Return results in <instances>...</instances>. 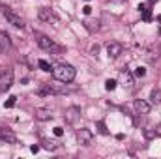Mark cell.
Returning a JSON list of instances; mask_svg holds the SVG:
<instances>
[{"label": "cell", "instance_id": "obj_1", "mask_svg": "<svg viewBox=\"0 0 161 159\" xmlns=\"http://www.w3.org/2000/svg\"><path fill=\"white\" fill-rule=\"evenodd\" d=\"M34 38H36V43L40 45L41 49L47 51V52H51V54H62V52H64V47H62V45L54 43L49 36H45V34H41V32H36V30H34Z\"/></svg>", "mask_w": 161, "mask_h": 159}, {"label": "cell", "instance_id": "obj_2", "mask_svg": "<svg viewBox=\"0 0 161 159\" xmlns=\"http://www.w3.org/2000/svg\"><path fill=\"white\" fill-rule=\"evenodd\" d=\"M75 75H77V71H75V68L69 66V64H58V66L53 69V77L56 80H60V82H64V84L71 82V80L75 79Z\"/></svg>", "mask_w": 161, "mask_h": 159}, {"label": "cell", "instance_id": "obj_3", "mask_svg": "<svg viewBox=\"0 0 161 159\" xmlns=\"http://www.w3.org/2000/svg\"><path fill=\"white\" fill-rule=\"evenodd\" d=\"M0 11H2V15L8 19V23H9L11 26H15V28H25V21L21 19V15H17L15 11H11L8 6H2V4H0Z\"/></svg>", "mask_w": 161, "mask_h": 159}, {"label": "cell", "instance_id": "obj_4", "mask_svg": "<svg viewBox=\"0 0 161 159\" xmlns=\"http://www.w3.org/2000/svg\"><path fill=\"white\" fill-rule=\"evenodd\" d=\"M13 84V69L4 66L0 68V92H8Z\"/></svg>", "mask_w": 161, "mask_h": 159}, {"label": "cell", "instance_id": "obj_5", "mask_svg": "<svg viewBox=\"0 0 161 159\" xmlns=\"http://www.w3.org/2000/svg\"><path fill=\"white\" fill-rule=\"evenodd\" d=\"M92 139H94V133L88 127H80L79 131H77V140H79L82 146H88L92 142Z\"/></svg>", "mask_w": 161, "mask_h": 159}, {"label": "cell", "instance_id": "obj_6", "mask_svg": "<svg viewBox=\"0 0 161 159\" xmlns=\"http://www.w3.org/2000/svg\"><path fill=\"white\" fill-rule=\"evenodd\" d=\"M34 116H36V120H40V122H47V120L54 118V112L51 109H47V107H38L34 111Z\"/></svg>", "mask_w": 161, "mask_h": 159}, {"label": "cell", "instance_id": "obj_7", "mask_svg": "<svg viewBox=\"0 0 161 159\" xmlns=\"http://www.w3.org/2000/svg\"><path fill=\"white\" fill-rule=\"evenodd\" d=\"M80 116V109L79 107H68L66 109V112H64V118L68 123H75Z\"/></svg>", "mask_w": 161, "mask_h": 159}, {"label": "cell", "instance_id": "obj_8", "mask_svg": "<svg viewBox=\"0 0 161 159\" xmlns=\"http://www.w3.org/2000/svg\"><path fill=\"white\" fill-rule=\"evenodd\" d=\"M133 107H135V111H137L139 114H148V112H150V109H152V105H150L146 99H135Z\"/></svg>", "mask_w": 161, "mask_h": 159}, {"label": "cell", "instance_id": "obj_9", "mask_svg": "<svg viewBox=\"0 0 161 159\" xmlns=\"http://www.w3.org/2000/svg\"><path fill=\"white\" fill-rule=\"evenodd\" d=\"M122 51H124V47H122L120 43H116V41H113V43L107 45V52H109L111 58H118L122 54Z\"/></svg>", "mask_w": 161, "mask_h": 159}, {"label": "cell", "instance_id": "obj_10", "mask_svg": "<svg viewBox=\"0 0 161 159\" xmlns=\"http://www.w3.org/2000/svg\"><path fill=\"white\" fill-rule=\"evenodd\" d=\"M120 82L124 84V88H127V90H133V75L127 71V69H124L120 73Z\"/></svg>", "mask_w": 161, "mask_h": 159}, {"label": "cell", "instance_id": "obj_11", "mask_svg": "<svg viewBox=\"0 0 161 159\" xmlns=\"http://www.w3.org/2000/svg\"><path fill=\"white\" fill-rule=\"evenodd\" d=\"M38 17H40L41 21H45V23L56 21V19H54V15H53V11H51L49 8H40V9H38Z\"/></svg>", "mask_w": 161, "mask_h": 159}, {"label": "cell", "instance_id": "obj_12", "mask_svg": "<svg viewBox=\"0 0 161 159\" xmlns=\"http://www.w3.org/2000/svg\"><path fill=\"white\" fill-rule=\"evenodd\" d=\"M9 47H11V40H9V36H8L6 32H0V54L6 52Z\"/></svg>", "mask_w": 161, "mask_h": 159}, {"label": "cell", "instance_id": "obj_13", "mask_svg": "<svg viewBox=\"0 0 161 159\" xmlns=\"http://www.w3.org/2000/svg\"><path fill=\"white\" fill-rule=\"evenodd\" d=\"M0 140H6V142H15L17 140V137L9 131V129H0Z\"/></svg>", "mask_w": 161, "mask_h": 159}, {"label": "cell", "instance_id": "obj_14", "mask_svg": "<svg viewBox=\"0 0 161 159\" xmlns=\"http://www.w3.org/2000/svg\"><path fill=\"white\" fill-rule=\"evenodd\" d=\"M150 101H152L154 105H161V90L159 88H154V90L150 92Z\"/></svg>", "mask_w": 161, "mask_h": 159}, {"label": "cell", "instance_id": "obj_15", "mask_svg": "<svg viewBox=\"0 0 161 159\" xmlns=\"http://www.w3.org/2000/svg\"><path fill=\"white\" fill-rule=\"evenodd\" d=\"M41 144H43V148H45V150H49V152H53V150H56V148H58V142H56V140H49V139H43V140H41Z\"/></svg>", "mask_w": 161, "mask_h": 159}, {"label": "cell", "instance_id": "obj_16", "mask_svg": "<svg viewBox=\"0 0 161 159\" xmlns=\"http://www.w3.org/2000/svg\"><path fill=\"white\" fill-rule=\"evenodd\" d=\"M158 56H159V54H158V51L148 49V51H146V54H144V60H146V62H156V60H158Z\"/></svg>", "mask_w": 161, "mask_h": 159}, {"label": "cell", "instance_id": "obj_17", "mask_svg": "<svg viewBox=\"0 0 161 159\" xmlns=\"http://www.w3.org/2000/svg\"><path fill=\"white\" fill-rule=\"evenodd\" d=\"M116 84H118V82H116L114 79H107V80H105V88H107L109 92H113V90L116 88Z\"/></svg>", "mask_w": 161, "mask_h": 159}, {"label": "cell", "instance_id": "obj_18", "mask_svg": "<svg viewBox=\"0 0 161 159\" xmlns=\"http://www.w3.org/2000/svg\"><path fill=\"white\" fill-rule=\"evenodd\" d=\"M142 133H144V137H146L148 140H152V139H156V137H158V133H156L154 129H144Z\"/></svg>", "mask_w": 161, "mask_h": 159}, {"label": "cell", "instance_id": "obj_19", "mask_svg": "<svg viewBox=\"0 0 161 159\" xmlns=\"http://www.w3.org/2000/svg\"><path fill=\"white\" fill-rule=\"evenodd\" d=\"M38 66H40L43 71H51V64L47 60H38Z\"/></svg>", "mask_w": 161, "mask_h": 159}, {"label": "cell", "instance_id": "obj_20", "mask_svg": "<svg viewBox=\"0 0 161 159\" xmlns=\"http://www.w3.org/2000/svg\"><path fill=\"white\" fill-rule=\"evenodd\" d=\"M144 75H146V68L139 66V68L135 69V77H144Z\"/></svg>", "mask_w": 161, "mask_h": 159}, {"label": "cell", "instance_id": "obj_21", "mask_svg": "<svg viewBox=\"0 0 161 159\" xmlns=\"http://www.w3.org/2000/svg\"><path fill=\"white\" fill-rule=\"evenodd\" d=\"M97 129H99V133H101V135H109V129L105 127V123H103V122H97Z\"/></svg>", "mask_w": 161, "mask_h": 159}, {"label": "cell", "instance_id": "obj_22", "mask_svg": "<svg viewBox=\"0 0 161 159\" xmlns=\"http://www.w3.org/2000/svg\"><path fill=\"white\" fill-rule=\"evenodd\" d=\"M15 99H17V97H15V96H11V97L4 103V107H8V109H9V107H13V105H15Z\"/></svg>", "mask_w": 161, "mask_h": 159}, {"label": "cell", "instance_id": "obj_23", "mask_svg": "<svg viewBox=\"0 0 161 159\" xmlns=\"http://www.w3.org/2000/svg\"><path fill=\"white\" fill-rule=\"evenodd\" d=\"M53 133H54L56 137H62V135H64V129H62V127L58 125V127H54V129H53Z\"/></svg>", "mask_w": 161, "mask_h": 159}, {"label": "cell", "instance_id": "obj_24", "mask_svg": "<svg viewBox=\"0 0 161 159\" xmlns=\"http://www.w3.org/2000/svg\"><path fill=\"white\" fill-rule=\"evenodd\" d=\"M30 152H32V154H38V152H40V146H38V144H32V146H30Z\"/></svg>", "mask_w": 161, "mask_h": 159}, {"label": "cell", "instance_id": "obj_25", "mask_svg": "<svg viewBox=\"0 0 161 159\" xmlns=\"http://www.w3.org/2000/svg\"><path fill=\"white\" fill-rule=\"evenodd\" d=\"M90 11H92L90 6H84V8H82V13H84V15H90Z\"/></svg>", "mask_w": 161, "mask_h": 159}, {"label": "cell", "instance_id": "obj_26", "mask_svg": "<svg viewBox=\"0 0 161 159\" xmlns=\"http://www.w3.org/2000/svg\"><path fill=\"white\" fill-rule=\"evenodd\" d=\"M142 19H144V21H150V19H152L150 11H146V9H144V15H142Z\"/></svg>", "mask_w": 161, "mask_h": 159}, {"label": "cell", "instance_id": "obj_27", "mask_svg": "<svg viewBox=\"0 0 161 159\" xmlns=\"http://www.w3.org/2000/svg\"><path fill=\"white\" fill-rule=\"evenodd\" d=\"M158 21H159V23H161V15H159V17H158Z\"/></svg>", "mask_w": 161, "mask_h": 159}, {"label": "cell", "instance_id": "obj_28", "mask_svg": "<svg viewBox=\"0 0 161 159\" xmlns=\"http://www.w3.org/2000/svg\"><path fill=\"white\" fill-rule=\"evenodd\" d=\"M84 2H92V0H84Z\"/></svg>", "mask_w": 161, "mask_h": 159}]
</instances>
